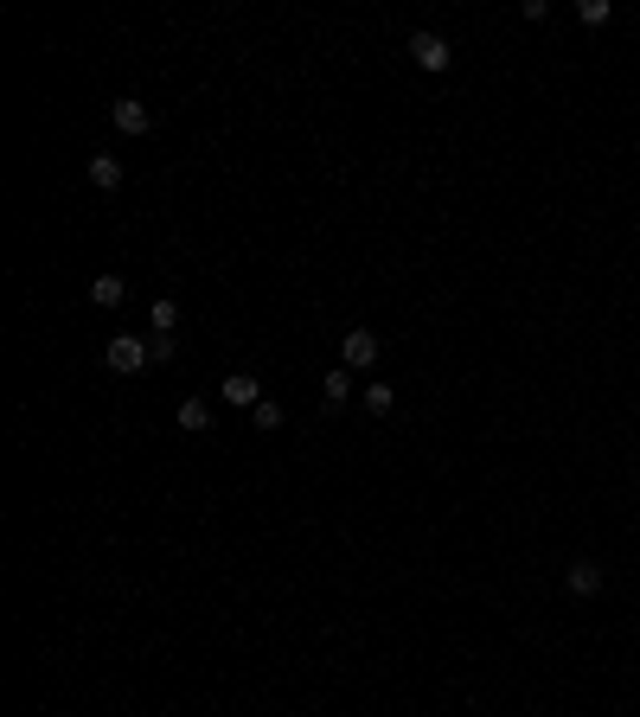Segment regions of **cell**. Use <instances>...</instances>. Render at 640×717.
Masks as SVG:
<instances>
[{
  "label": "cell",
  "instance_id": "8992f818",
  "mask_svg": "<svg viewBox=\"0 0 640 717\" xmlns=\"http://www.w3.org/2000/svg\"><path fill=\"white\" fill-rule=\"evenodd\" d=\"M570 589H576V596H595V589H602V564L576 557V564H570Z\"/></svg>",
  "mask_w": 640,
  "mask_h": 717
},
{
  "label": "cell",
  "instance_id": "7a4b0ae2",
  "mask_svg": "<svg viewBox=\"0 0 640 717\" xmlns=\"http://www.w3.org/2000/svg\"><path fill=\"white\" fill-rule=\"evenodd\" d=\"M109 366L116 372H141V366H154V346H141L135 333H116L109 339Z\"/></svg>",
  "mask_w": 640,
  "mask_h": 717
},
{
  "label": "cell",
  "instance_id": "ba28073f",
  "mask_svg": "<svg viewBox=\"0 0 640 717\" xmlns=\"http://www.w3.org/2000/svg\"><path fill=\"white\" fill-rule=\"evenodd\" d=\"M122 295H129V288H122V275H97V282H90V301H97V307H116Z\"/></svg>",
  "mask_w": 640,
  "mask_h": 717
},
{
  "label": "cell",
  "instance_id": "6da1fadb",
  "mask_svg": "<svg viewBox=\"0 0 640 717\" xmlns=\"http://www.w3.org/2000/svg\"><path fill=\"white\" fill-rule=\"evenodd\" d=\"M340 358H346V372H366V366H378V333H372V327H353V333L340 339Z\"/></svg>",
  "mask_w": 640,
  "mask_h": 717
},
{
  "label": "cell",
  "instance_id": "30bf717a",
  "mask_svg": "<svg viewBox=\"0 0 640 717\" xmlns=\"http://www.w3.org/2000/svg\"><path fill=\"white\" fill-rule=\"evenodd\" d=\"M148 320H154L160 333H173V327H180V301H154V307H148Z\"/></svg>",
  "mask_w": 640,
  "mask_h": 717
},
{
  "label": "cell",
  "instance_id": "3957f363",
  "mask_svg": "<svg viewBox=\"0 0 640 717\" xmlns=\"http://www.w3.org/2000/svg\"><path fill=\"white\" fill-rule=\"evenodd\" d=\"M410 58L423 71H449V39L442 33H410Z\"/></svg>",
  "mask_w": 640,
  "mask_h": 717
},
{
  "label": "cell",
  "instance_id": "7c38bea8",
  "mask_svg": "<svg viewBox=\"0 0 640 717\" xmlns=\"http://www.w3.org/2000/svg\"><path fill=\"white\" fill-rule=\"evenodd\" d=\"M256 430H282V404L263 398V404H256Z\"/></svg>",
  "mask_w": 640,
  "mask_h": 717
},
{
  "label": "cell",
  "instance_id": "277c9868",
  "mask_svg": "<svg viewBox=\"0 0 640 717\" xmlns=\"http://www.w3.org/2000/svg\"><path fill=\"white\" fill-rule=\"evenodd\" d=\"M109 122H116L122 135H148V122H154V116H148V103H135V97H116V103H109Z\"/></svg>",
  "mask_w": 640,
  "mask_h": 717
},
{
  "label": "cell",
  "instance_id": "52a82bcc",
  "mask_svg": "<svg viewBox=\"0 0 640 717\" xmlns=\"http://www.w3.org/2000/svg\"><path fill=\"white\" fill-rule=\"evenodd\" d=\"M90 180H97L103 192H109V186H122V161H116V154H90Z\"/></svg>",
  "mask_w": 640,
  "mask_h": 717
},
{
  "label": "cell",
  "instance_id": "5bb4252c",
  "mask_svg": "<svg viewBox=\"0 0 640 717\" xmlns=\"http://www.w3.org/2000/svg\"><path fill=\"white\" fill-rule=\"evenodd\" d=\"M340 398H346V366H340V372H327V404H340Z\"/></svg>",
  "mask_w": 640,
  "mask_h": 717
},
{
  "label": "cell",
  "instance_id": "9c48e42d",
  "mask_svg": "<svg viewBox=\"0 0 640 717\" xmlns=\"http://www.w3.org/2000/svg\"><path fill=\"white\" fill-rule=\"evenodd\" d=\"M173 423H180V430H212V410H205L199 398H186V404L173 410Z\"/></svg>",
  "mask_w": 640,
  "mask_h": 717
},
{
  "label": "cell",
  "instance_id": "8fae6325",
  "mask_svg": "<svg viewBox=\"0 0 640 717\" xmlns=\"http://www.w3.org/2000/svg\"><path fill=\"white\" fill-rule=\"evenodd\" d=\"M576 14H583V26H608V14H614V7H608V0H583Z\"/></svg>",
  "mask_w": 640,
  "mask_h": 717
},
{
  "label": "cell",
  "instance_id": "4fadbf2b",
  "mask_svg": "<svg viewBox=\"0 0 640 717\" xmlns=\"http://www.w3.org/2000/svg\"><path fill=\"white\" fill-rule=\"evenodd\" d=\"M391 404H397L391 385H372V391H366V410H391Z\"/></svg>",
  "mask_w": 640,
  "mask_h": 717
},
{
  "label": "cell",
  "instance_id": "5b68a950",
  "mask_svg": "<svg viewBox=\"0 0 640 717\" xmlns=\"http://www.w3.org/2000/svg\"><path fill=\"white\" fill-rule=\"evenodd\" d=\"M218 391H224V404H250V410H256V404H263V385H256V379H250V372H231V379H224V385H218Z\"/></svg>",
  "mask_w": 640,
  "mask_h": 717
}]
</instances>
